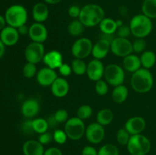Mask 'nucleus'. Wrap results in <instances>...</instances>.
Listing matches in <instances>:
<instances>
[{
    "label": "nucleus",
    "instance_id": "38",
    "mask_svg": "<svg viewBox=\"0 0 156 155\" xmlns=\"http://www.w3.org/2000/svg\"><path fill=\"white\" fill-rule=\"evenodd\" d=\"M133 43V52L136 53H143L146 47V43L144 38H136Z\"/></svg>",
    "mask_w": 156,
    "mask_h": 155
},
{
    "label": "nucleus",
    "instance_id": "49",
    "mask_svg": "<svg viewBox=\"0 0 156 155\" xmlns=\"http://www.w3.org/2000/svg\"><path fill=\"white\" fill-rule=\"evenodd\" d=\"M114 34H108V33H101L100 39L105 40L108 41V42H110L111 43V42H112L114 40V38H115V36H114Z\"/></svg>",
    "mask_w": 156,
    "mask_h": 155
},
{
    "label": "nucleus",
    "instance_id": "37",
    "mask_svg": "<svg viewBox=\"0 0 156 155\" xmlns=\"http://www.w3.org/2000/svg\"><path fill=\"white\" fill-rule=\"evenodd\" d=\"M53 138L55 142L59 144H64L67 141V136L66 133L64 130L62 129H56L54 131V133L53 134Z\"/></svg>",
    "mask_w": 156,
    "mask_h": 155
},
{
    "label": "nucleus",
    "instance_id": "13",
    "mask_svg": "<svg viewBox=\"0 0 156 155\" xmlns=\"http://www.w3.org/2000/svg\"><path fill=\"white\" fill-rule=\"evenodd\" d=\"M28 36L33 42L43 43L48 37V31L42 23L35 22L29 27Z\"/></svg>",
    "mask_w": 156,
    "mask_h": 155
},
{
    "label": "nucleus",
    "instance_id": "40",
    "mask_svg": "<svg viewBox=\"0 0 156 155\" xmlns=\"http://www.w3.org/2000/svg\"><path fill=\"white\" fill-rule=\"evenodd\" d=\"M68 112L64 109H59L56 111L54 117L58 123L66 122L68 120Z\"/></svg>",
    "mask_w": 156,
    "mask_h": 155
},
{
    "label": "nucleus",
    "instance_id": "10",
    "mask_svg": "<svg viewBox=\"0 0 156 155\" xmlns=\"http://www.w3.org/2000/svg\"><path fill=\"white\" fill-rule=\"evenodd\" d=\"M111 51L119 57H126L133 52V43L127 38L115 37L111 43Z\"/></svg>",
    "mask_w": 156,
    "mask_h": 155
},
{
    "label": "nucleus",
    "instance_id": "7",
    "mask_svg": "<svg viewBox=\"0 0 156 155\" xmlns=\"http://www.w3.org/2000/svg\"><path fill=\"white\" fill-rule=\"evenodd\" d=\"M104 77L111 86L123 84L125 80V72L123 68L117 64H109L105 67Z\"/></svg>",
    "mask_w": 156,
    "mask_h": 155
},
{
    "label": "nucleus",
    "instance_id": "53",
    "mask_svg": "<svg viewBox=\"0 0 156 155\" xmlns=\"http://www.w3.org/2000/svg\"><path fill=\"white\" fill-rule=\"evenodd\" d=\"M116 23H117V28H118L119 27H120V26L123 25V21H121V20H117L116 21Z\"/></svg>",
    "mask_w": 156,
    "mask_h": 155
},
{
    "label": "nucleus",
    "instance_id": "2",
    "mask_svg": "<svg viewBox=\"0 0 156 155\" xmlns=\"http://www.w3.org/2000/svg\"><path fill=\"white\" fill-rule=\"evenodd\" d=\"M130 84L136 92L146 94L149 92L153 87V75L149 69L141 68L132 74Z\"/></svg>",
    "mask_w": 156,
    "mask_h": 155
},
{
    "label": "nucleus",
    "instance_id": "20",
    "mask_svg": "<svg viewBox=\"0 0 156 155\" xmlns=\"http://www.w3.org/2000/svg\"><path fill=\"white\" fill-rule=\"evenodd\" d=\"M111 51V43L105 40L100 39L94 45H93L91 55L96 59H105Z\"/></svg>",
    "mask_w": 156,
    "mask_h": 155
},
{
    "label": "nucleus",
    "instance_id": "42",
    "mask_svg": "<svg viewBox=\"0 0 156 155\" xmlns=\"http://www.w3.org/2000/svg\"><path fill=\"white\" fill-rule=\"evenodd\" d=\"M59 73L62 77H68L73 72L71 65H69L67 63H62L58 68Z\"/></svg>",
    "mask_w": 156,
    "mask_h": 155
},
{
    "label": "nucleus",
    "instance_id": "43",
    "mask_svg": "<svg viewBox=\"0 0 156 155\" xmlns=\"http://www.w3.org/2000/svg\"><path fill=\"white\" fill-rule=\"evenodd\" d=\"M53 139V135L48 132H46L44 133L41 134L38 138V141L43 144V145H46V144H49L52 140Z\"/></svg>",
    "mask_w": 156,
    "mask_h": 155
},
{
    "label": "nucleus",
    "instance_id": "8",
    "mask_svg": "<svg viewBox=\"0 0 156 155\" xmlns=\"http://www.w3.org/2000/svg\"><path fill=\"white\" fill-rule=\"evenodd\" d=\"M45 53L44 44L32 41L26 46L24 50V57L27 62L36 65L43 61Z\"/></svg>",
    "mask_w": 156,
    "mask_h": 155
},
{
    "label": "nucleus",
    "instance_id": "34",
    "mask_svg": "<svg viewBox=\"0 0 156 155\" xmlns=\"http://www.w3.org/2000/svg\"><path fill=\"white\" fill-rule=\"evenodd\" d=\"M131 135L124 129H120L117 132V141L120 145H127Z\"/></svg>",
    "mask_w": 156,
    "mask_h": 155
},
{
    "label": "nucleus",
    "instance_id": "24",
    "mask_svg": "<svg viewBox=\"0 0 156 155\" xmlns=\"http://www.w3.org/2000/svg\"><path fill=\"white\" fill-rule=\"evenodd\" d=\"M128 94H129V91H128L127 88L125 85L120 84L114 87L112 94H111V97L114 103L120 104L126 101L128 97Z\"/></svg>",
    "mask_w": 156,
    "mask_h": 155
},
{
    "label": "nucleus",
    "instance_id": "31",
    "mask_svg": "<svg viewBox=\"0 0 156 155\" xmlns=\"http://www.w3.org/2000/svg\"><path fill=\"white\" fill-rule=\"evenodd\" d=\"M71 67L73 69V72L77 75H83V74H86L87 65L84 62L83 59L75 58L74 60L72 62Z\"/></svg>",
    "mask_w": 156,
    "mask_h": 155
},
{
    "label": "nucleus",
    "instance_id": "51",
    "mask_svg": "<svg viewBox=\"0 0 156 155\" xmlns=\"http://www.w3.org/2000/svg\"><path fill=\"white\" fill-rule=\"evenodd\" d=\"M5 51V46L2 43V42L0 40V59L3 56Z\"/></svg>",
    "mask_w": 156,
    "mask_h": 155
},
{
    "label": "nucleus",
    "instance_id": "39",
    "mask_svg": "<svg viewBox=\"0 0 156 155\" xmlns=\"http://www.w3.org/2000/svg\"><path fill=\"white\" fill-rule=\"evenodd\" d=\"M116 33H117V37L121 38H128L130 36V34H132V33H131V30L129 26L124 25V24H123L122 26L119 27L118 28H117Z\"/></svg>",
    "mask_w": 156,
    "mask_h": 155
},
{
    "label": "nucleus",
    "instance_id": "11",
    "mask_svg": "<svg viewBox=\"0 0 156 155\" xmlns=\"http://www.w3.org/2000/svg\"><path fill=\"white\" fill-rule=\"evenodd\" d=\"M85 135L88 142L91 144H99L105 138V128L98 122L91 123L86 127Z\"/></svg>",
    "mask_w": 156,
    "mask_h": 155
},
{
    "label": "nucleus",
    "instance_id": "3",
    "mask_svg": "<svg viewBox=\"0 0 156 155\" xmlns=\"http://www.w3.org/2000/svg\"><path fill=\"white\" fill-rule=\"evenodd\" d=\"M131 33L136 38H145L149 36L152 30V19L145 15L139 14L133 17L129 22Z\"/></svg>",
    "mask_w": 156,
    "mask_h": 155
},
{
    "label": "nucleus",
    "instance_id": "46",
    "mask_svg": "<svg viewBox=\"0 0 156 155\" xmlns=\"http://www.w3.org/2000/svg\"><path fill=\"white\" fill-rule=\"evenodd\" d=\"M44 155H62V153L58 147H51L45 150Z\"/></svg>",
    "mask_w": 156,
    "mask_h": 155
},
{
    "label": "nucleus",
    "instance_id": "47",
    "mask_svg": "<svg viewBox=\"0 0 156 155\" xmlns=\"http://www.w3.org/2000/svg\"><path fill=\"white\" fill-rule=\"evenodd\" d=\"M17 30H18L20 36H26V35H28L29 33V27H27L26 24L20 26L19 27L17 28Z\"/></svg>",
    "mask_w": 156,
    "mask_h": 155
},
{
    "label": "nucleus",
    "instance_id": "25",
    "mask_svg": "<svg viewBox=\"0 0 156 155\" xmlns=\"http://www.w3.org/2000/svg\"><path fill=\"white\" fill-rule=\"evenodd\" d=\"M99 28L103 33L114 34L117 30V25L115 20L110 18H105L99 24Z\"/></svg>",
    "mask_w": 156,
    "mask_h": 155
},
{
    "label": "nucleus",
    "instance_id": "50",
    "mask_svg": "<svg viewBox=\"0 0 156 155\" xmlns=\"http://www.w3.org/2000/svg\"><path fill=\"white\" fill-rule=\"evenodd\" d=\"M6 24H7V23H6L5 16H2V15H0V31H1L5 27H6Z\"/></svg>",
    "mask_w": 156,
    "mask_h": 155
},
{
    "label": "nucleus",
    "instance_id": "52",
    "mask_svg": "<svg viewBox=\"0 0 156 155\" xmlns=\"http://www.w3.org/2000/svg\"><path fill=\"white\" fill-rule=\"evenodd\" d=\"M62 0H44V2L49 5H56L59 3Z\"/></svg>",
    "mask_w": 156,
    "mask_h": 155
},
{
    "label": "nucleus",
    "instance_id": "48",
    "mask_svg": "<svg viewBox=\"0 0 156 155\" xmlns=\"http://www.w3.org/2000/svg\"><path fill=\"white\" fill-rule=\"evenodd\" d=\"M47 122H48L49 128H54L59 124V123L57 122V121L56 120V119H55L54 115H50V116L47 119Z\"/></svg>",
    "mask_w": 156,
    "mask_h": 155
},
{
    "label": "nucleus",
    "instance_id": "44",
    "mask_svg": "<svg viewBox=\"0 0 156 155\" xmlns=\"http://www.w3.org/2000/svg\"><path fill=\"white\" fill-rule=\"evenodd\" d=\"M81 13V8L77 5H72L69 8L68 14L70 18L73 19H77L79 18Z\"/></svg>",
    "mask_w": 156,
    "mask_h": 155
},
{
    "label": "nucleus",
    "instance_id": "9",
    "mask_svg": "<svg viewBox=\"0 0 156 155\" xmlns=\"http://www.w3.org/2000/svg\"><path fill=\"white\" fill-rule=\"evenodd\" d=\"M93 44L87 37H81L75 41L72 46L71 52L76 59H84L91 54Z\"/></svg>",
    "mask_w": 156,
    "mask_h": 155
},
{
    "label": "nucleus",
    "instance_id": "54",
    "mask_svg": "<svg viewBox=\"0 0 156 155\" xmlns=\"http://www.w3.org/2000/svg\"><path fill=\"white\" fill-rule=\"evenodd\" d=\"M155 126H156V123H155Z\"/></svg>",
    "mask_w": 156,
    "mask_h": 155
},
{
    "label": "nucleus",
    "instance_id": "5",
    "mask_svg": "<svg viewBox=\"0 0 156 155\" xmlns=\"http://www.w3.org/2000/svg\"><path fill=\"white\" fill-rule=\"evenodd\" d=\"M127 150L130 155H146L151 150V141L143 134L131 135L128 142Z\"/></svg>",
    "mask_w": 156,
    "mask_h": 155
},
{
    "label": "nucleus",
    "instance_id": "29",
    "mask_svg": "<svg viewBox=\"0 0 156 155\" xmlns=\"http://www.w3.org/2000/svg\"><path fill=\"white\" fill-rule=\"evenodd\" d=\"M85 26L79 19H75L68 26V31L73 36H79L82 34Z\"/></svg>",
    "mask_w": 156,
    "mask_h": 155
},
{
    "label": "nucleus",
    "instance_id": "45",
    "mask_svg": "<svg viewBox=\"0 0 156 155\" xmlns=\"http://www.w3.org/2000/svg\"><path fill=\"white\" fill-rule=\"evenodd\" d=\"M82 155H98V150L93 146H85L82 150Z\"/></svg>",
    "mask_w": 156,
    "mask_h": 155
},
{
    "label": "nucleus",
    "instance_id": "15",
    "mask_svg": "<svg viewBox=\"0 0 156 155\" xmlns=\"http://www.w3.org/2000/svg\"><path fill=\"white\" fill-rule=\"evenodd\" d=\"M57 78V73L55 71V70L48 67L40 69L36 74L37 81L41 86L43 87L51 86L52 84Z\"/></svg>",
    "mask_w": 156,
    "mask_h": 155
},
{
    "label": "nucleus",
    "instance_id": "14",
    "mask_svg": "<svg viewBox=\"0 0 156 155\" xmlns=\"http://www.w3.org/2000/svg\"><path fill=\"white\" fill-rule=\"evenodd\" d=\"M19 37L17 28L11 26H6L0 31V40L5 46H15L18 42Z\"/></svg>",
    "mask_w": 156,
    "mask_h": 155
},
{
    "label": "nucleus",
    "instance_id": "21",
    "mask_svg": "<svg viewBox=\"0 0 156 155\" xmlns=\"http://www.w3.org/2000/svg\"><path fill=\"white\" fill-rule=\"evenodd\" d=\"M22 151L24 155H44V145L39 141L30 139L27 140L22 146Z\"/></svg>",
    "mask_w": 156,
    "mask_h": 155
},
{
    "label": "nucleus",
    "instance_id": "35",
    "mask_svg": "<svg viewBox=\"0 0 156 155\" xmlns=\"http://www.w3.org/2000/svg\"><path fill=\"white\" fill-rule=\"evenodd\" d=\"M23 75L26 78H32L34 77L37 73V66L35 64L30 63V62H27L25 65L23 67Z\"/></svg>",
    "mask_w": 156,
    "mask_h": 155
},
{
    "label": "nucleus",
    "instance_id": "18",
    "mask_svg": "<svg viewBox=\"0 0 156 155\" xmlns=\"http://www.w3.org/2000/svg\"><path fill=\"white\" fill-rule=\"evenodd\" d=\"M40 111V103L37 100L30 98L24 100L21 107V114L27 119L36 116Z\"/></svg>",
    "mask_w": 156,
    "mask_h": 155
},
{
    "label": "nucleus",
    "instance_id": "33",
    "mask_svg": "<svg viewBox=\"0 0 156 155\" xmlns=\"http://www.w3.org/2000/svg\"><path fill=\"white\" fill-rule=\"evenodd\" d=\"M92 112V108L90 105H82L81 106H79L77 110V117H79L82 120L88 119L91 116Z\"/></svg>",
    "mask_w": 156,
    "mask_h": 155
},
{
    "label": "nucleus",
    "instance_id": "28",
    "mask_svg": "<svg viewBox=\"0 0 156 155\" xmlns=\"http://www.w3.org/2000/svg\"><path fill=\"white\" fill-rule=\"evenodd\" d=\"M142 12L150 19L156 18V0H144L142 4Z\"/></svg>",
    "mask_w": 156,
    "mask_h": 155
},
{
    "label": "nucleus",
    "instance_id": "6",
    "mask_svg": "<svg viewBox=\"0 0 156 155\" xmlns=\"http://www.w3.org/2000/svg\"><path fill=\"white\" fill-rule=\"evenodd\" d=\"M86 127L84 120L79 117H73L66 122L64 131L66 133L68 138L73 141H78L85 135Z\"/></svg>",
    "mask_w": 156,
    "mask_h": 155
},
{
    "label": "nucleus",
    "instance_id": "17",
    "mask_svg": "<svg viewBox=\"0 0 156 155\" xmlns=\"http://www.w3.org/2000/svg\"><path fill=\"white\" fill-rule=\"evenodd\" d=\"M51 93L58 98L65 97L69 91V84L66 79L58 77L50 86Z\"/></svg>",
    "mask_w": 156,
    "mask_h": 155
},
{
    "label": "nucleus",
    "instance_id": "30",
    "mask_svg": "<svg viewBox=\"0 0 156 155\" xmlns=\"http://www.w3.org/2000/svg\"><path fill=\"white\" fill-rule=\"evenodd\" d=\"M32 124L34 132L39 135L48 131L49 125L46 119L36 118L32 120Z\"/></svg>",
    "mask_w": 156,
    "mask_h": 155
},
{
    "label": "nucleus",
    "instance_id": "19",
    "mask_svg": "<svg viewBox=\"0 0 156 155\" xmlns=\"http://www.w3.org/2000/svg\"><path fill=\"white\" fill-rule=\"evenodd\" d=\"M43 62L47 65V67L54 70L58 69L59 67L63 63L62 54L57 50H50L48 53H45Z\"/></svg>",
    "mask_w": 156,
    "mask_h": 155
},
{
    "label": "nucleus",
    "instance_id": "36",
    "mask_svg": "<svg viewBox=\"0 0 156 155\" xmlns=\"http://www.w3.org/2000/svg\"><path fill=\"white\" fill-rule=\"evenodd\" d=\"M94 90L96 93L100 96H105L108 93V84L106 81H104L102 79L98 81L95 82L94 85Z\"/></svg>",
    "mask_w": 156,
    "mask_h": 155
},
{
    "label": "nucleus",
    "instance_id": "26",
    "mask_svg": "<svg viewBox=\"0 0 156 155\" xmlns=\"http://www.w3.org/2000/svg\"><path fill=\"white\" fill-rule=\"evenodd\" d=\"M140 62L143 68L146 69H150L155 65L156 62V55L153 51L146 50L141 54Z\"/></svg>",
    "mask_w": 156,
    "mask_h": 155
},
{
    "label": "nucleus",
    "instance_id": "12",
    "mask_svg": "<svg viewBox=\"0 0 156 155\" xmlns=\"http://www.w3.org/2000/svg\"><path fill=\"white\" fill-rule=\"evenodd\" d=\"M105 69V67L101 60L94 59L87 65V76L90 80L96 82L104 77Z\"/></svg>",
    "mask_w": 156,
    "mask_h": 155
},
{
    "label": "nucleus",
    "instance_id": "32",
    "mask_svg": "<svg viewBox=\"0 0 156 155\" xmlns=\"http://www.w3.org/2000/svg\"><path fill=\"white\" fill-rule=\"evenodd\" d=\"M98 155H119V150L113 144H105L98 150Z\"/></svg>",
    "mask_w": 156,
    "mask_h": 155
},
{
    "label": "nucleus",
    "instance_id": "23",
    "mask_svg": "<svg viewBox=\"0 0 156 155\" xmlns=\"http://www.w3.org/2000/svg\"><path fill=\"white\" fill-rule=\"evenodd\" d=\"M123 66L126 71L130 73H133L141 68L142 65L140 62V58L136 55L130 54L123 58Z\"/></svg>",
    "mask_w": 156,
    "mask_h": 155
},
{
    "label": "nucleus",
    "instance_id": "41",
    "mask_svg": "<svg viewBox=\"0 0 156 155\" xmlns=\"http://www.w3.org/2000/svg\"><path fill=\"white\" fill-rule=\"evenodd\" d=\"M21 129L22 132L25 135H32L34 132L33 129V124H32V120L27 119L21 124Z\"/></svg>",
    "mask_w": 156,
    "mask_h": 155
},
{
    "label": "nucleus",
    "instance_id": "4",
    "mask_svg": "<svg viewBox=\"0 0 156 155\" xmlns=\"http://www.w3.org/2000/svg\"><path fill=\"white\" fill-rule=\"evenodd\" d=\"M4 16L8 25L18 28L20 26L26 24L27 11L21 5H12L6 9Z\"/></svg>",
    "mask_w": 156,
    "mask_h": 155
},
{
    "label": "nucleus",
    "instance_id": "16",
    "mask_svg": "<svg viewBox=\"0 0 156 155\" xmlns=\"http://www.w3.org/2000/svg\"><path fill=\"white\" fill-rule=\"evenodd\" d=\"M146 126V120L141 116H133L126 120L124 129L131 135L142 134Z\"/></svg>",
    "mask_w": 156,
    "mask_h": 155
},
{
    "label": "nucleus",
    "instance_id": "1",
    "mask_svg": "<svg viewBox=\"0 0 156 155\" xmlns=\"http://www.w3.org/2000/svg\"><path fill=\"white\" fill-rule=\"evenodd\" d=\"M105 10L97 4H87L81 8L79 19L85 27H92L99 25L105 18Z\"/></svg>",
    "mask_w": 156,
    "mask_h": 155
},
{
    "label": "nucleus",
    "instance_id": "22",
    "mask_svg": "<svg viewBox=\"0 0 156 155\" xmlns=\"http://www.w3.org/2000/svg\"><path fill=\"white\" fill-rule=\"evenodd\" d=\"M32 17L35 22L43 23L49 17V9L44 2H37L32 9Z\"/></svg>",
    "mask_w": 156,
    "mask_h": 155
},
{
    "label": "nucleus",
    "instance_id": "27",
    "mask_svg": "<svg viewBox=\"0 0 156 155\" xmlns=\"http://www.w3.org/2000/svg\"><path fill=\"white\" fill-rule=\"evenodd\" d=\"M97 122L103 126H108L114 119V113L110 109H102L98 112L96 115Z\"/></svg>",
    "mask_w": 156,
    "mask_h": 155
}]
</instances>
